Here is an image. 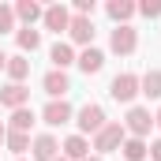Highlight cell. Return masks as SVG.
<instances>
[{"label": "cell", "mask_w": 161, "mask_h": 161, "mask_svg": "<svg viewBox=\"0 0 161 161\" xmlns=\"http://www.w3.org/2000/svg\"><path fill=\"white\" fill-rule=\"evenodd\" d=\"M41 120L49 124V127H60V124H68L71 120V105L60 97V101H49L45 105V113H41Z\"/></svg>", "instance_id": "10"}, {"label": "cell", "mask_w": 161, "mask_h": 161, "mask_svg": "<svg viewBox=\"0 0 161 161\" xmlns=\"http://www.w3.org/2000/svg\"><path fill=\"white\" fill-rule=\"evenodd\" d=\"M49 60H53V68H56V71H64V68H71V64H75V49H71L68 41H56V45L49 49Z\"/></svg>", "instance_id": "14"}, {"label": "cell", "mask_w": 161, "mask_h": 161, "mask_svg": "<svg viewBox=\"0 0 161 161\" xmlns=\"http://www.w3.org/2000/svg\"><path fill=\"white\" fill-rule=\"evenodd\" d=\"M26 101H30V90H26L23 82H8V86L0 90V105L11 109V113H15V109H26Z\"/></svg>", "instance_id": "6"}, {"label": "cell", "mask_w": 161, "mask_h": 161, "mask_svg": "<svg viewBox=\"0 0 161 161\" xmlns=\"http://www.w3.org/2000/svg\"><path fill=\"white\" fill-rule=\"evenodd\" d=\"M124 161H146L150 154V146H146V139H124Z\"/></svg>", "instance_id": "19"}, {"label": "cell", "mask_w": 161, "mask_h": 161, "mask_svg": "<svg viewBox=\"0 0 161 161\" xmlns=\"http://www.w3.org/2000/svg\"><path fill=\"white\" fill-rule=\"evenodd\" d=\"M75 64H79V68H82V71H86V75H97V71L105 68V53L90 45V49H82L79 56H75Z\"/></svg>", "instance_id": "11"}, {"label": "cell", "mask_w": 161, "mask_h": 161, "mask_svg": "<svg viewBox=\"0 0 161 161\" xmlns=\"http://www.w3.org/2000/svg\"><path fill=\"white\" fill-rule=\"evenodd\" d=\"M135 11H142L146 19H158L161 15V0H142V4H135Z\"/></svg>", "instance_id": "24"}, {"label": "cell", "mask_w": 161, "mask_h": 161, "mask_svg": "<svg viewBox=\"0 0 161 161\" xmlns=\"http://www.w3.org/2000/svg\"><path fill=\"white\" fill-rule=\"evenodd\" d=\"M139 94H146V97H161V68H150V71L139 79Z\"/></svg>", "instance_id": "17"}, {"label": "cell", "mask_w": 161, "mask_h": 161, "mask_svg": "<svg viewBox=\"0 0 161 161\" xmlns=\"http://www.w3.org/2000/svg\"><path fill=\"white\" fill-rule=\"evenodd\" d=\"M15 41H19V49H23V53H34V49L41 45V34L34 30V26H23V30L15 34Z\"/></svg>", "instance_id": "21"}, {"label": "cell", "mask_w": 161, "mask_h": 161, "mask_svg": "<svg viewBox=\"0 0 161 161\" xmlns=\"http://www.w3.org/2000/svg\"><path fill=\"white\" fill-rule=\"evenodd\" d=\"M154 124H158V127H161V109H158V116H154Z\"/></svg>", "instance_id": "28"}, {"label": "cell", "mask_w": 161, "mask_h": 161, "mask_svg": "<svg viewBox=\"0 0 161 161\" xmlns=\"http://www.w3.org/2000/svg\"><path fill=\"white\" fill-rule=\"evenodd\" d=\"M75 124H79V135L86 139V135H97L109 120H105V109L90 101V105H82V109H79V120H75Z\"/></svg>", "instance_id": "2"}, {"label": "cell", "mask_w": 161, "mask_h": 161, "mask_svg": "<svg viewBox=\"0 0 161 161\" xmlns=\"http://www.w3.org/2000/svg\"><path fill=\"white\" fill-rule=\"evenodd\" d=\"M4 68H8V56H4V53H0V71H4Z\"/></svg>", "instance_id": "26"}, {"label": "cell", "mask_w": 161, "mask_h": 161, "mask_svg": "<svg viewBox=\"0 0 161 161\" xmlns=\"http://www.w3.org/2000/svg\"><path fill=\"white\" fill-rule=\"evenodd\" d=\"M41 23H45V30H56V34H64V30L71 26V11H68L64 4H53V8H45Z\"/></svg>", "instance_id": "7"}, {"label": "cell", "mask_w": 161, "mask_h": 161, "mask_svg": "<svg viewBox=\"0 0 161 161\" xmlns=\"http://www.w3.org/2000/svg\"><path fill=\"white\" fill-rule=\"evenodd\" d=\"M30 127H34V113H30V109H15V113H11V127H8V131L30 135Z\"/></svg>", "instance_id": "20"}, {"label": "cell", "mask_w": 161, "mask_h": 161, "mask_svg": "<svg viewBox=\"0 0 161 161\" xmlns=\"http://www.w3.org/2000/svg\"><path fill=\"white\" fill-rule=\"evenodd\" d=\"M150 127H154V116H150V109H127V120H124V131L131 135V139H146L150 135Z\"/></svg>", "instance_id": "3"}, {"label": "cell", "mask_w": 161, "mask_h": 161, "mask_svg": "<svg viewBox=\"0 0 161 161\" xmlns=\"http://www.w3.org/2000/svg\"><path fill=\"white\" fill-rule=\"evenodd\" d=\"M30 150H34V161H56V150H60V142H56L53 135H38V139L30 142Z\"/></svg>", "instance_id": "12"}, {"label": "cell", "mask_w": 161, "mask_h": 161, "mask_svg": "<svg viewBox=\"0 0 161 161\" xmlns=\"http://www.w3.org/2000/svg\"><path fill=\"white\" fill-rule=\"evenodd\" d=\"M56 161H68V158H56Z\"/></svg>", "instance_id": "30"}, {"label": "cell", "mask_w": 161, "mask_h": 161, "mask_svg": "<svg viewBox=\"0 0 161 161\" xmlns=\"http://www.w3.org/2000/svg\"><path fill=\"white\" fill-rule=\"evenodd\" d=\"M86 161H101V158H86Z\"/></svg>", "instance_id": "29"}, {"label": "cell", "mask_w": 161, "mask_h": 161, "mask_svg": "<svg viewBox=\"0 0 161 161\" xmlns=\"http://www.w3.org/2000/svg\"><path fill=\"white\" fill-rule=\"evenodd\" d=\"M68 34H71V41L75 45H94V23L86 19V15H71V26H68Z\"/></svg>", "instance_id": "9"}, {"label": "cell", "mask_w": 161, "mask_h": 161, "mask_svg": "<svg viewBox=\"0 0 161 161\" xmlns=\"http://www.w3.org/2000/svg\"><path fill=\"white\" fill-rule=\"evenodd\" d=\"M4 71H8L11 82H23L26 75H30V60H26L23 53H19V56H8V68H4Z\"/></svg>", "instance_id": "18"}, {"label": "cell", "mask_w": 161, "mask_h": 161, "mask_svg": "<svg viewBox=\"0 0 161 161\" xmlns=\"http://www.w3.org/2000/svg\"><path fill=\"white\" fill-rule=\"evenodd\" d=\"M135 45H139L135 26H116V30H113V38H109V49H113V53H120V56H131V53H135Z\"/></svg>", "instance_id": "5"}, {"label": "cell", "mask_w": 161, "mask_h": 161, "mask_svg": "<svg viewBox=\"0 0 161 161\" xmlns=\"http://www.w3.org/2000/svg\"><path fill=\"white\" fill-rule=\"evenodd\" d=\"M124 139H127V131H124V124H105L97 135H94V146L90 150H97V154H109V150H120Z\"/></svg>", "instance_id": "1"}, {"label": "cell", "mask_w": 161, "mask_h": 161, "mask_svg": "<svg viewBox=\"0 0 161 161\" xmlns=\"http://www.w3.org/2000/svg\"><path fill=\"white\" fill-rule=\"evenodd\" d=\"M4 142H8V150H11L15 158H23V154L30 150V135H23V131H8V139H4Z\"/></svg>", "instance_id": "22"}, {"label": "cell", "mask_w": 161, "mask_h": 161, "mask_svg": "<svg viewBox=\"0 0 161 161\" xmlns=\"http://www.w3.org/2000/svg\"><path fill=\"white\" fill-rule=\"evenodd\" d=\"M60 150H64V158H68V161H86V158H90V142H86L82 135L64 139V146H60Z\"/></svg>", "instance_id": "13"}, {"label": "cell", "mask_w": 161, "mask_h": 161, "mask_svg": "<svg viewBox=\"0 0 161 161\" xmlns=\"http://www.w3.org/2000/svg\"><path fill=\"white\" fill-rule=\"evenodd\" d=\"M4 30H15V8H8V4H0V34Z\"/></svg>", "instance_id": "23"}, {"label": "cell", "mask_w": 161, "mask_h": 161, "mask_svg": "<svg viewBox=\"0 0 161 161\" xmlns=\"http://www.w3.org/2000/svg\"><path fill=\"white\" fill-rule=\"evenodd\" d=\"M15 161H26V158H15Z\"/></svg>", "instance_id": "31"}, {"label": "cell", "mask_w": 161, "mask_h": 161, "mask_svg": "<svg viewBox=\"0 0 161 161\" xmlns=\"http://www.w3.org/2000/svg\"><path fill=\"white\" fill-rule=\"evenodd\" d=\"M109 94H113L116 101H124V105L135 101V94H139V75H135V71H120L116 79L109 82Z\"/></svg>", "instance_id": "4"}, {"label": "cell", "mask_w": 161, "mask_h": 161, "mask_svg": "<svg viewBox=\"0 0 161 161\" xmlns=\"http://www.w3.org/2000/svg\"><path fill=\"white\" fill-rule=\"evenodd\" d=\"M4 139H8V127H4V124H0V142H4Z\"/></svg>", "instance_id": "27"}, {"label": "cell", "mask_w": 161, "mask_h": 161, "mask_svg": "<svg viewBox=\"0 0 161 161\" xmlns=\"http://www.w3.org/2000/svg\"><path fill=\"white\" fill-rule=\"evenodd\" d=\"M150 158H154V161H161V139L154 142V146H150Z\"/></svg>", "instance_id": "25"}, {"label": "cell", "mask_w": 161, "mask_h": 161, "mask_svg": "<svg viewBox=\"0 0 161 161\" xmlns=\"http://www.w3.org/2000/svg\"><path fill=\"white\" fill-rule=\"evenodd\" d=\"M105 11H109V19H113L116 26H127V19L135 15V4H131V0H109Z\"/></svg>", "instance_id": "16"}, {"label": "cell", "mask_w": 161, "mask_h": 161, "mask_svg": "<svg viewBox=\"0 0 161 161\" xmlns=\"http://www.w3.org/2000/svg\"><path fill=\"white\" fill-rule=\"evenodd\" d=\"M41 15H45V8H41L38 0H19V4H15V19L26 23V26H34Z\"/></svg>", "instance_id": "15"}, {"label": "cell", "mask_w": 161, "mask_h": 161, "mask_svg": "<svg viewBox=\"0 0 161 161\" xmlns=\"http://www.w3.org/2000/svg\"><path fill=\"white\" fill-rule=\"evenodd\" d=\"M41 86H45V94H49L53 101H60V97L71 90V79H68V71H56V68H53V71L41 79Z\"/></svg>", "instance_id": "8"}]
</instances>
